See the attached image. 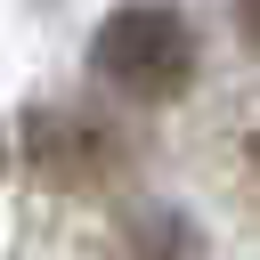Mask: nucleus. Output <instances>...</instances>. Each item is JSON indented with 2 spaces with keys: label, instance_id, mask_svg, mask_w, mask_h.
<instances>
[{
  "label": "nucleus",
  "instance_id": "f03ea898",
  "mask_svg": "<svg viewBox=\"0 0 260 260\" xmlns=\"http://www.w3.org/2000/svg\"><path fill=\"white\" fill-rule=\"evenodd\" d=\"M236 24H244V41L260 49V0H236Z\"/></svg>",
  "mask_w": 260,
  "mask_h": 260
},
{
  "label": "nucleus",
  "instance_id": "f257e3e1",
  "mask_svg": "<svg viewBox=\"0 0 260 260\" xmlns=\"http://www.w3.org/2000/svg\"><path fill=\"white\" fill-rule=\"evenodd\" d=\"M89 73H98L114 98L171 106V98L195 89V73H203V41H195L187 8H171V0H130V8H114V16L98 24V41H89Z\"/></svg>",
  "mask_w": 260,
  "mask_h": 260
},
{
  "label": "nucleus",
  "instance_id": "7ed1b4c3",
  "mask_svg": "<svg viewBox=\"0 0 260 260\" xmlns=\"http://www.w3.org/2000/svg\"><path fill=\"white\" fill-rule=\"evenodd\" d=\"M0 162H8V130H0Z\"/></svg>",
  "mask_w": 260,
  "mask_h": 260
}]
</instances>
